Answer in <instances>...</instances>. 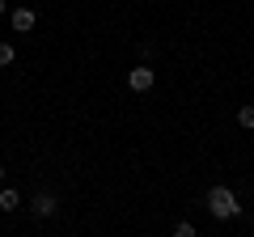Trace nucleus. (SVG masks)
Returning a JSON list of instances; mask_svg holds the SVG:
<instances>
[{
    "label": "nucleus",
    "instance_id": "9",
    "mask_svg": "<svg viewBox=\"0 0 254 237\" xmlns=\"http://www.w3.org/2000/svg\"><path fill=\"white\" fill-rule=\"evenodd\" d=\"M0 182H4V165H0Z\"/></svg>",
    "mask_w": 254,
    "mask_h": 237
},
{
    "label": "nucleus",
    "instance_id": "4",
    "mask_svg": "<svg viewBox=\"0 0 254 237\" xmlns=\"http://www.w3.org/2000/svg\"><path fill=\"white\" fill-rule=\"evenodd\" d=\"M30 208H34V216H55V195H34V203H30Z\"/></svg>",
    "mask_w": 254,
    "mask_h": 237
},
{
    "label": "nucleus",
    "instance_id": "3",
    "mask_svg": "<svg viewBox=\"0 0 254 237\" xmlns=\"http://www.w3.org/2000/svg\"><path fill=\"white\" fill-rule=\"evenodd\" d=\"M34 26H38V13L34 9H13V30L26 34V30H34Z\"/></svg>",
    "mask_w": 254,
    "mask_h": 237
},
{
    "label": "nucleus",
    "instance_id": "5",
    "mask_svg": "<svg viewBox=\"0 0 254 237\" xmlns=\"http://www.w3.org/2000/svg\"><path fill=\"white\" fill-rule=\"evenodd\" d=\"M21 208V195L17 191H0V212H17Z\"/></svg>",
    "mask_w": 254,
    "mask_h": 237
},
{
    "label": "nucleus",
    "instance_id": "6",
    "mask_svg": "<svg viewBox=\"0 0 254 237\" xmlns=\"http://www.w3.org/2000/svg\"><path fill=\"white\" fill-rule=\"evenodd\" d=\"M237 123H242V127H254V106H242V110H237Z\"/></svg>",
    "mask_w": 254,
    "mask_h": 237
},
{
    "label": "nucleus",
    "instance_id": "8",
    "mask_svg": "<svg viewBox=\"0 0 254 237\" xmlns=\"http://www.w3.org/2000/svg\"><path fill=\"white\" fill-rule=\"evenodd\" d=\"M0 64H13V47L9 43H0Z\"/></svg>",
    "mask_w": 254,
    "mask_h": 237
},
{
    "label": "nucleus",
    "instance_id": "10",
    "mask_svg": "<svg viewBox=\"0 0 254 237\" xmlns=\"http://www.w3.org/2000/svg\"><path fill=\"white\" fill-rule=\"evenodd\" d=\"M0 13H4V0H0Z\"/></svg>",
    "mask_w": 254,
    "mask_h": 237
},
{
    "label": "nucleus",
    "instance_id": "7",
    "mask_svg": "<svg viewBox=\"0 0 254 237\" xmlns=\"http://www.w3.org/2000/svg\"><path fill=\"white\" fill-rule=\"evenodd\" d=\"M174 237H195V225H187V220H182V225L174 229Z\"/></svg>",
    "mask_w": 254,
    "mask_h": 237
},
{
    "label": "nucleus",
    "instance_id": "2",
    "mask_svg": "<svg viewBox=\"0 0 254 237\" xmlns=\"http://www.w3.org/2000/svg\"><path fill=\"white\" fill-rule=\"evenodd\" d=\"M127 85L136 93H148L153 89V68H131V72H127Z\"/></svg>",
    "mask_w": 254,
    "mask_h": 237
},
{
    "label": "nucleus",
    "instance_id": "1",
    "mask_svg": "<svg viewBox=\"0 0 254 237\" xmlns=\"http://www.w3.org/2000/svg\"><path fill=\"white\" fill-rule=\"evenodd\" d=\"M208 212L216 220H233V216H242V203H237V195L229 186H212L208 191Z\"/></svg>",
    "mask_w": 254,
    "mask_h": 237
}]
</instances>
